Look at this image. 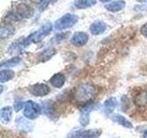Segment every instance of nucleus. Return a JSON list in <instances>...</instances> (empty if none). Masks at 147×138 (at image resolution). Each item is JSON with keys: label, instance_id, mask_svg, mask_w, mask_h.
Wrapping results in <instances>:
<instances>
[{"label": "nucleus", "instance_id": "nucleus-13", "mask_svg": "<svg viewBox=\"0 0 147 138\" xmlns=\"http://www.w3.org/2000/svg\"><path fill=\"white\" fill-rule=\"evenodd\" d=\"M111 120L114 122L118 123L119 125H121L124 128H127V129H132L133 128L131 122L129 121L126 117H124L121 114H113L111 116Z\"/></svg>", "mask_w": 147, "mask_h": 138}, {"label": "nucleus", "instance_id": "nucleus-21", "mask_svg": "<svg viewBox=\"0 0 147 138\" xmlns=\"http://www.w3.org/2000/svg\"><path fill=\"white\" fill-rule=\"evenodd\" d=\"M96 3V0H76L75 6L76 8L85 9L87 7H90Z\"/></svg>", "mask_w": 147, "mask_h": 138}, {"label": "nucleus", "instance_id": "nucleus-6", "mask_svg": "<svg viewBox=\"0 0 147 138\" xmlns=\"http://www.w3.org/2000/svg\"><path fill=\"white\" fill-rule=\"evenodd\" d=\"M94 107V104L92 102L86 103L83 106L81 109L80 115H79V122L82 126H87L90 122V113Z\"/></svg>", "mask_w": 147, "mask_h": 138}, {"label": "nucleus", "instance_id": "nucleus-14", "mask_svg": "<svg viewBox=\"0 0 147 138\" xmlns=\"http://www.w3.org/2000/svg\"><path fill=\"white\" fill-rule=\"evenodd\" d=\"M30 120L24 118V117H18L15 121L16 126L20 130L23 132H30L32 130V124L30 122Z\"/></svg>", "mask_w": 147, "mask_h": 138}, {"label": "nucleus", "instance_id": "nucleus-27", "mask_svg": "<svg viewBox=\"0 0 147 138\" xmlns=\"http://www.w3.org/2000/svg\"><path fill=\"white\" fill-rule=\"evenodd\" d=\"M141 33L144 35V37H147V23H145L144 25H142L141 28Z\"/></svg>", "mask_w": 147, "mask_h": 138}, {"label": "nucleus", "instance_id": "nucleus-1", "mask_svg": "<svg viewBox=\"0 0 147 138\" xmlns=\"http://www.w3.org/2000/svg\"><path fill=\"white\" fill-rule=\"evenodd\" d=\"M96 89L91 84H83L76 87L74 93V98L78 103L86 104L91 102V100L96 96Z\"/></svg>", "mask_w": 147, "mask_h": 138}, {"label": "nucleus", "instance_id": "nucleus-2", "mask_svg": "<svg viewBox=\"0 0 147 138\" xmlns=\"http://www.w3.org/2000/svg\"><path fill=\"white\" fill-rule=\"evenodd\" d=\"M53 30V25L51 23H45L44 25L41 26L40 29L31 33L29 37H27L26 41L27 43H29V45L30 43H39L41 40H43L44 38L47 35H49L51 33V31Z\"/></svg>", "mask_w": 147, "mask_h": 138}, {"label": "nucleus", "instance_id": "nucleus-3", "mask_svg": "<svg viewBox=\"0 0 147 138\" xmlns=\"http://www.w3.org/2000/svg\"><path fill=\"white\" fill-rule=\"evenodd\" d=\"M41 112H42V109H41L40 105H39L38 103H36L32 100H28L25 103L24 109H23V114H24V116L27 119L30 120V121L38 118Z\"/></svg>", "mask_w": 147, "mask_h": 138}, {"label": "nucleus", "instance_id": "nucleus-30", "mask_svg": "<svg viewBox=\"0 0 147 138\" xmlns=\"http://www.w3.org/2000/svg\"><path fill=\"white\" fill-rule=\"evenodd\" d=\"M144 138H147V132L144 133Z\"/></svg>", "mask_w": 147, "mask_h": 138}, {"label": "nucleus", "instance_id": "nucleus-16", "mask_svg": "<svg viewBox=\"0 0 147 138\" xmlns=\"http://www.w3.org/2000/svg\"><path fill=\"white\" fill-rule=\"evenodd\" d=\"M41 109H42V112L48 116L50 119L52 120H58V115L56 112L54 110L52 103H50L49 101H46V102H42V106H41Z\"/></svg>", "mask_w": 147, "mask_h": 138}, {"label": "nucleus", "instance_id": "nucleus-11", "mask_svg": "<svg viewBox=\"0 0 147 138\" xmlns=\"http://www.w3.org/2000/svg\"><path fill=\"white\" fill-rule=\"evenodd\" d=\"M28 45H29V43H27L26 38L25 39H20V40H18L17 41H15V43H13L11 44L10 47L8 48L7 52L11 54L17 53H21L22 51L24 50V48L27 47Z\"/></svg>", "mask_w": 147, "mask_h": 138}, {"label": "nucleus", "instance_id": "nucleus-28", "mask_svg": "<svg viewBox=\"0 0 147 138\" xmlns=\"http://www.w3.org/2000/svg\"><path fill=\"white\" fill-rule=\"evenodd\" d=\"M137 1L140 3H145V2H147V0H137Z\"/></svg>", "mask_w": 147, "mask_h": 138}, {"label": "nucleus", "instance_id": "nucleus-9", "mask_svg": "<svg viewBox=\"0 0 147 138\" xmlns=\"http://www.w3.org/2000/svg\"><path fill=\"white\" fill-rule=\"evenodd\" d=\"M88 41V35L85 32H76L71 38V43L75 46H83Z\"/></svg>", "mask_w": 147, "mask_h": 138}, {"label": "nucleus", "instance_id": "nucleus-26", "mask_svg": "<svg viewBox=\"0 0 147 138\" xmlns=\"http://www.w3.org/2000/svg\"><path fill=\"white\" fill-rule=\"evenodd\" d=\"M53 1H55V0H53ZM51 2H52V0H42L41 3L40 4V8L39 9L40 11H42L43 9L46 8V7H47Z\"/></svg>", "mask_w": 147, "mask_h": 138}, {"label": "nucleus", "instance_id": "nucleus-19", "mask_svg": "<svg viewBox=\"0 0 147 138\" xmlns=\"http://www.w3.org/2000/svg\"><path fill=\"white\" fill-rule=\"evenodd\" d=\"M125 6H126L125 1H123V0H118V1H114V2H111L108 5H106L105 7L109 11L118 12V11L122 10V9L125 7Z\"/></svg>", "mask_w": 147, "mask_h": 138}, {"label": "nucleus", "instance_id": "nucleus-15", "mask_svg": "<svg viewBox=\"0 0 147 138\" xmlns=\"http://www.w3.org/2000/svg\"><path fill=\"white\" fill-rule=\"evenodd\" d=\"M118 105V100L114 97H110V98L107 99L103 103V109L104 112L106 114H110L114 112V110L116 109Z\"/></svg>", "mask_w": 147, "mask_h": 138}, {"label": "nucleus", "instance_id": "nucleus-7", "mask_svg": "<svg viewBox=\"0 0 147 138\" xmlns=\"http://www.w3.org/2000/svg\"><path fill=\"white\" fill-rule=\"evenodd\" d=\"M50 87L44 83H37L29 87V91L35 97H44L50 93Z\"/></svg>", "mask_w": 147, "mask_h": 138}, {"label": "nucleus", "instance_id": "nucleus-5", "mask_svg": "<svg viewBox=\"0 0 147 138\" xmlns=\"http://www.w3.org/2000/svg\"><path fill=\"white\" fill-rule=\"evenodd\" d=\"M101 135H102V130L100 128H94L76 131L72 135V138H98Z\"/></svg>", "mask_w": 147, "mask_h": 138}, {"label": "nucleus", "instance_id": "nucleus-20", "mask_svg": "<svg viewBox=\"0 0 147 138\" xmlns=\"http://www.w3.org/2000/svg\"><path fill=\"white\" fill-rule=\"evenodd\" d=\"M15 33V28L10 24H5L0 30V37L1 39H7Z\"/></svg>", "mask_w": 147, "mask_h": 138}, {"label": "nucleus", "instance_id": "nucleus-18", "mask_svg": "<svg viewBox=\"0 0 147 138\" xmlns=\"http://www.w3.org/2000/svg\"><path fill=\"white\" fill-rule=\"evenodd\" d=\"M134 104L138 108H146L147 107V90L141 91L134 98Z\"/></svg>", "mask_w": 147, "mask_h": 138}, {"label": "nucleus", "instance_id": "nucleus-23", "mask_svg": "<svg viewBox=\"0 0 147 138\" xmlns=\"http://www.w3.org/2000/svg\"><path fill=\"white\" fill-rule=\"evenodd\" d=\"M55 50L53 48H48L44 50L43 52H41L39 55V59L40 60L41 62H46L52 58L53 55L55 54Z\"/></svg>", "mask_w": 147, "mask_h": 138}, {"label": "nucleus", "instance_id": "nucleus-4", "mask_svg": "<svg viewBox=\"0 0 147 138\" xmlns=\"http://www.w3.org/2000/svg\"><path fill=\"white\" fill-rule=\"evenodd\" d=\"M77 21H78V17L76 15H74V14H65V15L63 16L61 18H59L55 22L54 28L55 30H66L73 27Z\"/></svg>", "mask_w": 147, "mask_h": 138}, {"label": "nucleus", "instance_id": "nucleus-8", "mask_svg": "<svg viewBox=\"0 0 147 138\" xmlns=\"http://www.w3.org/2000/svg\"><path fill=\"white\" fill-rule=\"evenodd\" d=\"M16 13L20 18H30L34 15V10L28 5L20 3L16 7Z\"/></svg>", "mask_w": 147, "mask_h": 138}, {"label": "nucleus", "instance_id": "nucleus-17", "mask_svg": "<svg viewBox=\"0 0 147 138\" xmlns=\"http://www.w3.org/2000/svg\"><path fill=\"white\" fill-rule=\"evenodd\" d=\"M107 30V25L103 21H96L90 26V32L93 35L102 34Z\"/></svg>", "mask_w": 147, "mask_h": 138}, {"label": "nucleus", "instance_id": "nucleus-24", "mask_svg": "<svg viewBox=\"0 0 147 138\" xmlns=\"http://www.w3.org/2000/svg\"><path fill=\"white\" fill-rule=\"evenodd\" d=\"M21 63V58L20 57H14L12 59H9L7 61L4 62L1 64V67H14V66H17L18 64H20Z\"/></svg>", "mask_w": 147, "mask_h": 138}, {"label": "nucleus", "instance_id": "nucleus-29", "mask_svg": "<svg viewBox=\"0 0 147 138\" xmlns=\"http://www.w3.org/2000/svg\"><path fill=\"white\" fill-rule=\"evenodd\" d=\"M110 1V0H100V2H102V3H105V2H109Z\"/></svg>", "mask_w": 147, "mask_h": 138}, {"label": "nucleus", "instance_id": "nucleus-25", "mask_svg": "<svg viewBox=\"0 0 147 138\" xmlns=\"http://www.w3.org/2000/svg\"><path fill=\"white\" fill-rule=\"evenodd\" d=\"M25 103L26 102H23V101H21V100L15 101V103H14V110H15V112H20L22 109H24Z\"/></svg>", "mask_w": 147, "mask_h": 138}, {"label": "nucleus", "instance_id": "nucleus-10", "mask_svg": "<svg viewBox=\"0 0 147 138\" xmlns=\"http://www.w3.org/2000/svg\"><path fill=\"white\" fill-rule=\"evenodd\" d=\"M66 77L63 73H56L50 78V84L55 89H61L65 83Z\"/></svg>", "mask_w": 147, "mask_h": 138}, {"label": "nucleus", "instance_id": "nucleus-12", "mask_svg": "<svg viewBox=\"0 0 147 138\" xmlns=\"http://www.w3.org/2000/svg\"><path fill=\"white\" fill-rule=\"evenodd\" d=\"M13 109L10 106H5L0 110V120L4 124H8L12 120Z\"/></svg>", "mask_w": 147, "mask_h": 138}, {"label": "nucleus", "instance_id": "nucleus-22", "mask_svg": "<svg viewBox=\"0 0 147 138\" xmlns=\"http://www.w3.org/2000/svg\"><path fill=\"white\" fill-rule=\"evenodd\" d=\"M15 76V74L12 70H8V69H2L0 71V82L5 83V82H7L9 80H11L12 78Z\"/></svg>", "mask_w": 147, "mask_h": 138}]
</instances>
